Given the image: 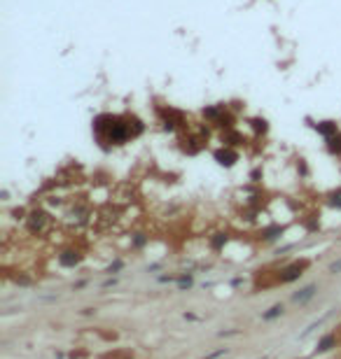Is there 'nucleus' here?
<instances>
[{"mask_svg":"<svg viewBox=\"0 0 341 359\" xmlns=\"http://www.w3.org/2000/svg\"><path fill=\"white\" fill-rule=\"evenodd\" d=\"M306 268V261H301V264H292L287 266L285 271L280 273V282H292V280H297L301 275V271Z\"/></svg>","mask_w":341,"mask_h":359,"instance_id":"2","label":"nucleus"},{"mask_svg":"<svg viewBox=\"0 0 341 359\" xmlns=\"http://www.w3.org/2000/svg\"><path fill=\"white\" fill-rule=\"evenodd\" d=\"M215 161H218L220 166H227V168H229V166H234V163L239 161V154H236L234 149H218V152H215Z\"/></svg>","mask_w":341,"mask_h":359,"instance_id":"1","label":"nucleus"},{"mask_svg":"<svg viewBox=\"0 0 341 359\" xmlns=\"http://www.w3.org/2000/svg\"><path fill=\"white\" fill-rule=\"evenodd\" d=\"M329 271H332V273H339V271H341V259H339V261H334L332 266H329Z\"/></svg>","mask_w":341,"mask_h":359,"instance_id":"13","label":"nucleus"},{"mask_svg":"<svg viewBox=\"0 0 341 359\" xmlns=\"http://www.w3.org/2000/svg\"><path fill=\"white\" fill-rule=\"evenodd\" d=\"M280 312H283V305H273L269 312H264V319H273V317H278Z\"/></svg>","mask_w":341,"mask_h":359,"instance_id":"9","label":"nucleus"},{"mask_svg":"<svg viewBox=\"0 0 341 359\" xmlns=\"http://www.w3.org/2000/svg\"><path fill=\"white\" fill-rule=\"evenodd\" d=\"M329 203L334 205V208H341V191H336V194H332V198H329Z\"/></svg>","mask_w":341,"mask_h":359,"instance_id":"12","label":"nucleus"},{"mask_svg":"<svg viewBox=\"0 0 341 359\" xmlns=\"http://www.w3.org/2000/svg\"><path fill=\"white\" fill-rule=\"evenodd\" d=\"M45 224H47V215L45 212H31V217H28V229L31 231H42L45 229Z\"/></svg>","mask_w":341,"mask_h":359,"instance_id":"3","label":"nucleus"},{"mask_svg":"<svg viewBox=\"0 0 341 359\" xmlns=\"http://www.w3.org/2000/svg\"><path fill=\"white\" fill-rule=\"evenodd\" d=\"M253 129L264 133V131H266V122H264V119H253Z\"/></svg>","mask_w":341,"mask_h":359,"instance_id":"11","label":"nucleus"},{"mask_svg":"<svg viewBox=\"0 0 341 359\" xmlns=\"http://www.w3.org/2000/svg\"><path fill=\"white\" fill-rule=\"evenodd\" d=\"M59 261H61L63 266H75L77 261H80V254H77V252H73V250H66V252H61V254H59Z\"/></svg>","mask_w":341,"mask_h":359,"instance_id":"5","label":"nucleus"},{"mask_svg":"<svg viewBox=\"0 0 341 359\" xmlns=\"http://www.w3.org/2000/svg\"><path fill=\"white\" fill-rule=\"evenodd\" d=\"M334 345H336V338H334V336H325V338L318 343V352H327V350H332Z\"/></svg>","mask_w":341,"mask_h":359,"instance_id":"8","label":"nucleus"},{"mask_svg":"<svg viewBox=\"0 0 341 359\" xmlns=\"http://www.w3.org/2000/svg\"><path fill=\"white\" fill-rule=\"evenodd\" d=\"M327 147H329V152H332V154H341V133L327 138Z\"/></svg>","mask_w":341,"mask_h":359,"instance_id":"7","label":"nucleus"},{"mask_svg":"<svg viewBox=\"0 0 341 359\" xmlns=\"http://www.w3.org/2000/svg\"><path fill=\"white\" fill-rule=\"evenodd\" d=\"M227 243V236L225 233H218V238H213V247H222Z\"/></svg>","mask_w":341,"mask_h":359,"instance_id":"10","label":"nucleus"},{"mask_svg":"<svg viewBox=\"0 0 341 359\" xmlns=\"http://www.w3.org/2000/svg\"><path fill=\"white\" fill-rule=\"evenodd\" d=\"M315 131H318L320 136H325V138H332V136H336V133H339V131H336V124H334V122L315 124Z\"/></svg>","mask_w":341,"mask_h":359,"instance_id":"4","label":"nucleus"},{"mask_svg":"<svg viewBox=\"0 0 341 359\" xmlns=\"http://www.w3.org/2000/svg\"><path fill=\"white\" fill-rule=\"evenodd\" d=\"M315 294V285H308V287H304L301 291H297L294 294V301H299V303H304V301H308V298Z\"/></svg>","mask_w":341,"mask_h":359,"instance_id":"6","label":"nucleus"}]
</instances>
